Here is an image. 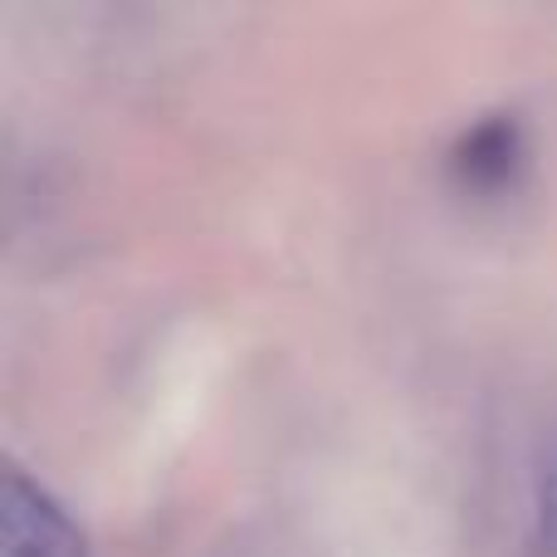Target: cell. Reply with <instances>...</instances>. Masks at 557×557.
I'll return each mask as SVG.
<instances>
[{
    "label": "cell",
    "instance_id": "6da1fadb",
    "mask_svg": "<svg viewBox=\"0 0 557 557\" xmlns=\"http://www.w3.org/2000/svg\"><path fill=\"white\" fill-rule=\"evenodd\" d=\"M0 539L5 557H88L84 529L20 465H5L0 474Z\"/></svg>",
    "mask_w": 557,
    "mask_h": 557
},
{
    "label": "cell",
    "instance_id": "7a4b0ae2",
    "mask_svg": "<svg viewBox=\"0 0 557 557\" xmlns=\"http://www.w3.org/2000/svg\"><path fill=\"white\" fill-rule=\"evenodd\" d=\"M523 162H529V137L519 113H484L450 147V172L470 191H504L519 182Z\"/></svg>",
    "mask_w": 557,
    "mask_h": 557
},
{
    "label": "cell",
    "instance_id": "3957f363",
    "mask_svg": "<svg viewBox=\"0 0 557 557\" xmlns=\"http://www.w3.org/2000/svg\"><path fill=\"white\" fill-rule=\"evenodd\" d=\"M539 548L543 557H557V435L539 460Z\"/></svg>",
    "mask_w": 557,
    "mask_h": 557
}]
</instances>
